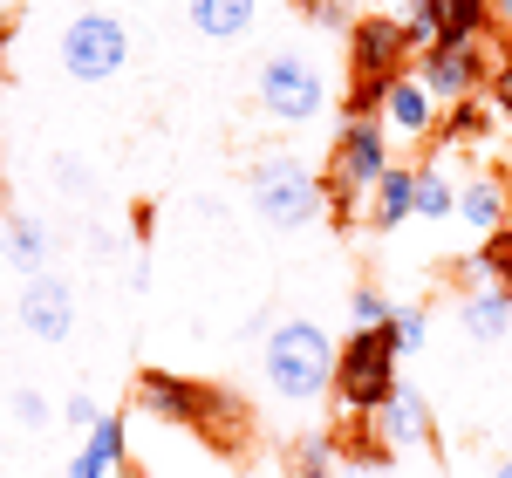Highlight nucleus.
I'll use <instances>...</instances> for the list:
<instances>
[{"mask_svg":"<svg viewBox=\"0 0 512 478\" xmlns=\"http://www.w3.org/2000/svg\"><path fill=\"white\" fill-rule=\"evenodd\" d=\"M485 123H492V96H465V103H451V137H458V144H478Z\"/></svg>","mask_w":512,"mask_h":478,"instance_id":"nucleus-22","label":"nucleus"},{"mask_svg":"<svg viewBox=\"0 0 512 478\" xmlns=\"http://www.w3.org/2000/svg\"><path fill=\"white\" fill-rule=\"evenodd\" d=\"M349 321L355 328H383V321H390V301H383L376 287H355L349 294Z\"/></svg>","mask_w":512,"mask_h":478,"instance_id":"nucleus-24","label":"nucleus"},{"mask_svg":"<svg viewBox=\"0 0 512 478\" xmlns=\"http://www.w3.org/2000/svg\"><path fill=\"white\" fill-rule=\"evenodd\" d=\"M185 21L205 41H239L260 21V0H185Z\"/></svg>","mask_w":512,"mask_h":478,"instance_id":"nucleus-14","label":"nucleus"},{"mask_svg":"<svg viewBox=\"0 0 512 478\" xmlns=\"http://www.w3.org/2000/svg\"><path fill=\"white\" fill-rule=\"evenodd\" d=\"M410 76H417V82L437 96V103L451 110V103L478 96V89L492 82V69H485L478 41H437V48H424V55H417V69H410Z\"/></svg>","mask_w":512,"mask_h":478,"instance_id":"nucleus-9","label":"nucleus"},{"mask_svg":"<svg viewBox=\"0 0 512 478\" xmlns=\"http://www.w3.org/2000/svg\"><path fill=\"white\" fill-rule=\"evenodd\" d=\"M390 171V123L383 117H349L342 137H335V164L321 171V192H328V212L349 219L362 192H376V178Z\"/></svg>","mask_w":512,"mask_h":478,"instance_id":"nucleus-3","label":"nucleus"},{"mask_svg":"<svg viewBox=\"0 0 512 478\" xmlns=\"http://www.w3.org/2000/svg\"><path fill=\"white\" fill-rule=\"evenodd\" d=\"M403 219H417V171H403L390 164L383 178H376V192H369V226H403Z\"/></svg>","mask_w":512,"mask_h":478,"instance_id":"nucleus-15","label":"nucleus"},{"mask_svg":"<svg viewBox=\"0 0 512 478\" xmlns=\"http://www.w3.org/2000/svg\"><path fill=\"white\" fill-rule=\"evenodd\" d=\"M376 438L390 444H424L431 438V410H424V390H410V383H396L390 390V403L376 410Z\"/></svg>","mask_w":512,"mask_h":478,"instance_id":"nucleus-13","label":"nucleus"},{"mask_svg":"<svg viewBox=\"0 0 512 478\" xmlns=\"http://www.w3.org/2000/svg\"><path fill=\"white\" fill-rule=\"evenodd\" d=\"M14 321H21L35 342H69V335H76V294H69V280L35 274L21 287V301H14Z\"/></svg>","mask_w":512,"mask_h":478,"instance_id":"nucleus-10","label":"nucleus"},{"mask_svg":"<svg viewBox=\"0 0 512 478\" xmlns=\"http://www.w3.org/2000/svg\"><path fill=\"white\" fill-rule=\"evenodd\" d=\"M137 403L164 417V424H185V431H205V438H233L239 431V410L219 390H205L192 376H171V369H144L137 376Z\"/></svg>","mask_w":512,"mask_h":478,"instance_id":"nucleus-5","label":"nucleus"},{"mask_svg":"<svg viewBox=\"0 0 512 478\" xmlns=\"http://www.w3.org/2000/svg\"><path fill=\"white\" fill-rule=\"evenodd\" d=\"M301 14H308L315 28H335V35L355 28V21H349V0H301Z\"/></svg>","mask_w":512,"mask_h":478,"instance_id":"nucleus-26","label":"nucleus"},{"mask_svg":"<svg viewBox=\"0 0 512 478\" xmlns=\"http://www.w3.org/2000/svg\"><path fill=\"white\" fill-rule=\"evenodd\" d=\"M451 212H458V185L437 164H424L417 171V219H451Z\"/></svg>","mask_w":512,"mask_h":478,"instance_id":"nucleus-20","label":"nucleus"},{"mask_svg":"<svg viewBox=\"0 0 512 478\" xmlns=\"http://www.w3.org/2000/svg\"><path fill=\"white\" fill-rule=\"evenodd\" d=\"M506 239H512V226H506Z\"/></svg>","mask_w":512,"mask_h":478,"instance_id":"nucleus-32","label":"nucleus"},{"mask_svg":"<svg viewBox=\"0 0 512 478\" xmlns=\"http://www.w3.org/2000/svg\"><path fill=\"white\" fill-rule=\"evenodd\" d=\"M492 28H499V35H512V0H492Z\"/></svg>","mask_w":512,"mask_h":478,"instance_id":"nucleus-29","label":"nucleus"},{"mask_svg":"<svg viewBox=\"0 0 512 478\" xmlns=\"http://www.w3.org/2000/svg\"><path fill=\"white\" fill-rule=\"evenodd\" d=\"M0 253H7V260H14L28 280H35V274H48V260H55V239H48V226H41V219H7Z\"/></svg>","mask_w":512,"mask_h":478,"instance_id":"nucleus-17","label":"nucleus"},{"mask_svg":"<svg viewBox=\"0 0 512 478\" xmlns=\"http://www.w3.org/2000/svg\"><path fill=\"white\" fill-rule=\"evenodd\" d=\"M458 328L472 335L478 349H499L512 335V294L506 287H472V294L458 301Z\"/></svg>","mask_w":512,"mask_h":478,"instance_id":"nucleus-11","label":"nucleus"},{"mask_svg":"<svg viewBox=\"0 0 512 478\" xmlns=\"http://www.w3.org/2000/svg\"><path fill=\"white\" fill-rule=\"evenodd\" d=\"M294 478H335V444H301V458H294Z\"/></svg>","mask_w":512,"mask_h":478,"instance_id":"nucleus-25","label":"nucleus"},{"mask_svg":"<svg viewBox=\"0 0 512 478\" xmlns=\"http://www.w3.org/2000/svg\"><path fill=\"white\" fill-rule=\"evenodd\" d=\"M506 294H512V274H506Z\"/></svg>","mask_w":512,"mask_h":478,"instance_id":"nucleus-31","label":"nucleus"},{"mask_svg":"<svg viewBox=\"0 0 512 478\" xmlns=\"http://www.w3.org/2000/svg\"><path fill=\"white\" fill-rule=\"evenodd\" d=\"M458 219H465L478 239L506 233V226H512V219H506V185H499V178H465V192H458Z\"/></svg>","mask_w":512,"mask_h":478,"instance_id":"nucleus-16","label":"nucleus"},{"mask_svg":"<svg viewBox=\"0 0 512 478\" xmlns=\"http://www.w3.org/2000/svg\"><path fill=\"white\" fill-rule=\"evenodd\" d=\"M383 328H390L396 356H417V349L431 342V308H417V301H410V308H390V321H383Z\"/></svg>","mask_w":512,"mask_h":478,"instance_id":"nucleus-21","label":"nucleus"},{"mask_svg":"<svg viewBox=\"0 0 512 478\" xmlns=\"http://www.w3.org/2000/svg\"><path fill=\"white\" fill-rule=\"evenodd\" d=\"M14 417H21L28 431H41V424H48V403H41V390H14Z\"/></svg>","mask_w":512,"mask_h":478,"instance_id":"nucleus-27","label":"nucleus"},{"mask_svg":"<svg viewBox=\"0 0 512 478\" xmlns=\"http://www.w3.org/2000/svg\"><path fill=\"white\" fill-rule=\"evenodd\" d=\"M383 123H390L396 137H431L437 130V96L403 69V76L390 82V96H383Z\"/></svg>","mask_w":512,"mask_h":478,"instance_id":"nucleus-12","label":"nucleus"},{"mask_svg":"<svg viewBox=\"0 0 512 478\" xmlns=\"http://www.w3.org/2000/svg\"><path fill=\"white\" fill-rule=\"evenodd\" d=\"M335 342H328V328L308 315H287L267 328V349H260V369H267V390L280 403H315L335 390Z\"/></svg>","mask_w":512,"mask_h":478,"instance_id":"nucleus-1","label":"nucleus"},{"mask_svg":"<svg viewBox=\"0 0 512 478\" xmlns=\"http://www.w3.org/2000/svg\"><path fill=\"white\" fill-rule=\"evenodd\" d=\"M253 96H260V110L274 123H315L321 103H328V82L308 55H294V48H280L260 62V76H253Z\"/></svg>","mask_w":512,"mask_h":478,"instance_id":"nucleus-6","label":"nucleus"},{"mask_svg":"<svg viewBox=\"0 0 512 478\" xmlns=\"http://www.w3.org/2000/svg\"><path fill=\"white\" fill-rule=\"evenodd\" d=\"M485 96H492V110L512 117V35L499 41V62H492V82H485Z\"/></svg>","mask_w":512,"mask_h":478,"instance_id":"nucleus-23","label":"nucleus"},{"mask_svg":"<svg viewBox=\"0 0 512 478\" xmlns=\"http://www.w3.org/2000/svg\"><path fill=\"white\" fill-rule=\"evenodd\" d=\"M492 478H512V458H499V465H492Z\"/></svg>","mask_w":512,"mask_h":478,"instance_id":"nucleus-30","label":"nucleus"},{"mask_svg":"<svg viewBox=\"0 0 512 478\" xmlns=\"http://www.w3.org/2000/svg\"><path fill=\"white\" fill-rule=\"evenodd\" d=\"M506 274H512V239L506 233L478 239V253L465 260V280H472V287H506Z\"/></svg>","mask_w":512,"mask_h":478,"instance_id":"nucleus-19","label":"nucleus"},{"mask_svg":"<svg viewBox=\"0 0 512 478\" xmlns=\"http://www.w3.org/2000/svg\"><path fill=\"white\" fill-rule=\"evenodd\" d=\"M117 465H123V417H103L82 444V458L69 465V478H117Z\"/></svg>","mask_w":512,"mask_h":478,"instance_id":"nucleus-18","label":"nucleus"},{"mask_svg":"<svg viewBox=\"0 0 512 478\" xmlns=\"http://www.w3.org/2000/svg\"><path fill=\"white\" fill-rule=\"evenodd\" d=\"M396 390V342L390 328H355L335 356V410L349 417H376Z\"/></svg>","mask_w":512,"mask_h":478,"instance_id":"nucleus-4","label":"nucleus"},{"mask_svg":"<svg viewBox=\"0 0 512 478\" xmlns=\"http://www.w3.org/2000/svg\"><path fill=\"white\" fill-rule=\"evenodd\" d=\"M123 62H130V28L117 14L89 7V14H76L62 28V69L76 82H110V76H123Z\"/></svg>","mask_w":512,"mask_h":478,"instance_id":"nucleus-7","label":"nucleus"},{"mask_svg":"<svg viewBox=\"0 0 512 478\" xmlns=\"http://www.w3.org/2000/svg\"><path fill=\"white\" fill-rule=\"evenodd\" d=\"M410 69V35L396 14H355L349 28V76L355 82H396Z\"/></svg>","mask_w":512,"mask_h":478,"instance_id":"nucleus-8","label":"nucleus"},{"mask_svg":"<svg viewBox=\"0 0 512 478\" xmlns=\"http://www.w3.org/2000/svg\"><path fill=\"white\" fill-rule=\"evenodd\" d=\"M246 199H253V212H260L274 233H301L321 205H328V192H321V178L301 158L267 151V158H253V171H246Z\"/></svg>","mask_w":512,"mask_h":478,"instance_id":"nucleus-2","label":"nucleus"},{"mask_svg":"<svg viewBox=\"0 0 512 478\" xmlns=\"http://www.w3.org/2000/svg\"><path fill=\"white\" fill-rule=\"evenodd\" d=\"M62 417H69L76 431H96V424H103V410H96L89 397H69V403H62Z\"/></svg>","mask_w":512,"mask_h":478,"instance_id":"nucleus-28","label":"nucleus"}]
</instances>
